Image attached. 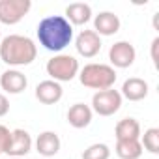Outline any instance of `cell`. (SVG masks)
<instances>
[{"mask_svg":"<svg viewBox=\"0 0 159 159\" xmlns=\"http://www.w3.org/2000/svg\"><path fill=\"white\" fill-rule=\"evenodd\" d=\"M38 41L43 49L51 52H62L73 39V26L64 15H49L38 25Z\"/></svg>","mask_w":159,"mask_h":159,"instance_id":"obj_1","label":"cell"},{"mask_svg":"<svg viewBox=\"0 0 159 159\" xmlns=\"http://www.w3.org/2000/svg\"><path fill=\"white\" fill-rule=\"evenodd\" d=\"M38 47L28 36L21 34H10L0 41V60L8 66L21 67L28 66L36 60Z\"/></svg>","mask_w":159,"mask_h":159,"instance_id":"obj_2","label":"cell"},{"mask_svg":"<svg viewBox=\"0 0 159 159\" xmlns=\"http://www.w3.org/2000/svg\"><path fill=\"white\" fill-rule=\"evenodd\" d=\"M79 81L83 86L92 90H109L116 83V71L112 66L107 64H86L79 71Z\"/></svg>","mask_w":159,"mask_h":159,"instance_id":"obj_3","label":"cell"},{"mask_svg":"<svg viewBox=\"0 0 159 159\" xmlns=\"http://www.w3.org/2000/svg\"><path fill=\"white\" fill-rule=\"evenodd\" d=\"M47 75L51 77V81H56V83H69L79 75L81 67H79V60L71 54H54L47 66Z\"/></svg>","mask_w":159,"mask_h":159,"instance_id":"obj_4","label":"cell"},{"mask_svg":"<svg viewBox=\"0 0 159 159\" xmlns=\"http://www.w3.org/2000/svg\"><path fill=\"white\" fill-rule=\"evenodd\" d=\"M122 96L118 90L114 88H109V90H101V92H96L94 98H92V112L99 114V116H112L114 112L120 111L122 107Z\"/></svg>","mask_w":159,"mask_h":159,"instance_id":"obj_5","label":"cell"},{"mask_svg":"<svg viewBox=\"0 0 159 159\" xmlns=\"http://www.w3.org/2000/svg\"><path fill=\"white\" fill-rule=\"evenodd\" d=\"M30 0H0V23L2 25H17L30 11Z\"/></svg>","mask_w":159,"mask_h":159,"instance_id":"obj_6","label":"cell"},{"mask_svg":"<svg viewBox=\"0 0 159 159\" xmlns=\"http://www.w3.org/2000/svg\"><path fill=\"white\" fill-rule=\"evenodd\" d=\"M135 58H137V51L129 41H116L109 51V60L112 67H118V69H125L133 66Z\"/></svg>","mask_w":159,"mask_h":159,"instance_id":"obj_7","label":"cell"},{"mask_svg":"<svg viewBox=\"0 0 159 159\" xmlns=\"http://www.w3.org/2000/svg\"><path fill=\"white\" fill-rule=\"evenodd\" d=\"M101 38L94 30H83L75 39V49L77 52L84 58H94L101 51Z\"/></svg>","mask_w":159,"mask_h":159,"instance_id":"obj_8","label":"cell"},{"mask_svg":"<svg viewBox=\"0 0 159 159\" xmlns=\"http://www.w3.org/2000/svg\"><path fill=\"white\" fill-rule=\"evenodd\" d=\"M30 150H32V137H30V133L25 131V129H13L4 153H8L10 157H25Z\"/></svg>","mask_w":159,"mask_h":159,"instance_id":"obj_9","label":"cell"},{"mask_svg":"<svg viewBox=\"0 0 159 159\" xmlns=\"http://www.w3.org/2000/svg\"><path fill=\"white\" fill-rule=\"evenodd\" d=\"M0 86L8 94H21L28 86V79L19 69H6L0 75Z\"/></svg>","mask_w":159,"mask_h":159,"instance_id":"obj_10","label":"cell"},{"mask_svg":"<svg viewBox=\"0 0 159 159\" xmlns=\"http://www.w3.org/2000/svg\"><path fill=\"white\" fill-rule=\"evenodd\" d=\"M64 96V90L60 86V83L56 81H41L38 86H36V99L43 105H54L62 99Z\"/></svg>","mask_w":159,"mask_h":159,"instance_id":"obj_11","label":"cell"},{"mask_svg":"<svg viewBox=\"0 0 159 159\" xmlns=\"http://www.w3.org/2000/svg\"><path fill=\"white\" fill-rule=\"evenodd\" d=\"M120 30V17L112 11H101L94 19V32L101 36H114Z\"/></svg>","mask_w":159,"mask_h":159,"instance_id":"obj_12","label":"cell"},{"mask_svg":"<svg viewBox=\"0 0 159 159\" xmlns=\"http://www.w3.org/2000/svg\"><path fill=\"white\" fill-rule=\"evenodd\" d=\"M120 96L129 99V101H142L148 96V83L140 77H129L122 84Z\"/></svg>","mask_w":159,"mask_h":159,"instance_id":"obj_13","label":"cell"},{"mask_svg":"<svg viewBox=\"0 0 159 159\" xmlns=\"http://www.w3.org/2000/svg\"><path fill=\"white\" fill-rule=\"evenodd\" d=\"M92 116H94L92 109L88 105H84V103H75L67 111V122L75 129H84V127H88L90 122H92Z\"/></svg>","mask_w":159,"mask_h":159,"instance_id":"obj_14","label":"cell"},{"mask_svg":"<svg viewBox=\"0 0 159 159\" xmlns=\"http://www.w3.org/2000/svg\"><path fill=\"white\" fill-rule=\"evenodd\" d=\"M60 146H62L60 137H58L54 131H43V133H39V137H38V140H36V150H38V153L43 155V157H52V155H56V153L60 152Z\"/></svg>","mask_w":159,"mask_h":159,"instance_id":"obj_15","label":"cell"},{"mask_svg":"<svg viewBox=\"0 0 159 159\" xmlns=\"http://www.w3.org/2000/svg\"><path fill=\"white\" fill-rule=\"evenodd\" d=\"M92 19V8L84 2H73L66 8V21L73 26H83Z\"/></svg>","mask_w":159,"mask_h":159,"instance_id":"obj_16","label":"cell"},{"mask_svg":"<svg viewBox=\"0 0 159 159\" xmlns=\"http://www.w3.org/2000/svg\"><path fill=\"white\" fill-rule=\"evenodd\" d=\"M116 140H140V124L135 118H124L114 127Z\"/></svg>","mask_w":159,"mask_h":159,"instance_id":"obj_17","label":"cell"},{"mask_svg":"<svg viewBox=\"0 0 159 159\" xmlns=\"http://www.w3.org/2000/svg\"><path fill=\"white\" fill-rule=\"evenodd\" d=\"M114 152L120 159H139L144 150L140 140H116Z\"/></svg>","mask_w":159,"mask_h":159,"instance_id":"obj_18","label":"cell"},{"mask_svg":"<svg viewBox=\"0 0 159 159\" xmlns=\"http://www.w3.org/2000/svg\"><path fill=\"white\" fill-rule=\"evenodd\" d=\"M140 144H142V150H148L150 153L157 155V153H159V129H157V127L146 129L144 135H142Z\"/></svg>","mask_w":159,"mask_h":159,"instance_id":"obj_19","label":"cell"},{"mask_svg":"<svg viewBox=\"0 0 159 159\" xmlns=\"http://www.w3.org/2000/svg\"><path fill=\"white\" fill-rule=\"evenodd\" d=\"M109 157H111V150L103 142H96L83 152V159H109Z\"/></svg>","mask_w":159,"mask_h":159,"instance_id":"obj_20","label":"cell"},{"mask_svg":"<svg viewBox=\"0 0 159 159\" xmlns=\"http://www.w3.org/2000/svg\"><path fill=\"white\" fill-rule=\"evenodd\" d=\"M10 137H11V131L6 125H0V153H4V150L10 142Z\"/></svg>","mask_w":159,"mask_h":159,"instance_id":"obj_21","label":"cell"},{"mask_svg":"<svg viewBox=\"0 0 159 159\" xmlns=\"http://www.w3.org/2000/svg\"><path fill=\"white\" fill-rule=\"evenodd\" d=\"M8 112H10V101L4 94H0V118L6 116Z\"/></svg>","mask_w":159,"mask_h":159,"instance_id":"obj_22","label":"cell"},{"mask_svg":"<svg viewBox=\"0 0 159 159\" xmlns=\"http://www.w3.org/2000/svg\"><path fill=\"white\" fill-rule=\"evenodd\" d=\"M157 47H159V38H155V39L152 41V60H153L155 66L159 64V58H157Z\"/></svg>","mask_w":159,"mask_h":159,"instance_id":"obj_23","label":"cell"},{"mask_svg":"<svg viewBox=\"0 0 159 159\" xmlns=\"http://www.w3.org/2000/svg\"><path fill=\"white\" fill-rule=\"evenodd\" d=\"M10 159H23V157H10Z\"/></svg>","mask_w":159,"mask_h":159,"instance_id":"obj_24","label":"cell"},{"mask_svg":"<svg viewBox=\"0 0 159 159\" xmlns=\"http://www.w3.org/2000/svg\"><path fill=\"white\" fill-rule=\"evenodd\" d=\"M0 38H2V30H0Z\"/></svg>","mask_w":159,"mask_h":159,"instance_id":"obj_25","label":"cell"}]
</instances>
